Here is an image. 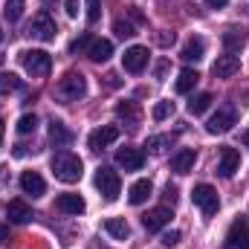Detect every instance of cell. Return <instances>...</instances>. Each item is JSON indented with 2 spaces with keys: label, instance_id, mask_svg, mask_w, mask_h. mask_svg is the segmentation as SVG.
I'll return each mask as SVG.
<instances>
[{
  "label": "cell",
  "instance_id": "6da1fadb",
  "mask_svg": "<svg viewBox=\"0 0 249 249\" xmlns=\"http://www.w3.org/2000/svg\"><path fill=\"white\" fill-rule=\"evenodd\" d=\"M53 174H55V180H61V183H67V186H72V183L81 180V174H84V162H81L75 154H70V151H58V154L53 157Z\"/></svg>",
  "mask_w": 249,
  "mask_h": 249
},
{
  "label": "cell",
  "instance_id": "7a4b0ae2",
  "mask_svg": "<svg viewBox=\"0 0 249 249\" xmlns=\"http://www.w3.org/2000/svg\"><path fill=\"white\" fill-rule=\"evenodd\" d=\"M55 93L61 96L64 102H78V99H84V96H87V78H84L81 72L70 70V72H64L61 78H58Z\"/></svg>",
  "mask_w": 249,
  "mask_h": 249
},
{
  "label": "cell",
  "instance_id": "3957f363",
  "mask_svg": "<svg viewBox=\"0 0 249 249\" xmlns=\"http://www.w3.org/2000/svg\"><path fill=\"white\" fill-rule=\"evenodd\" d=\"M20 64H23V70H26L32 78H44V75H50V70H53V58H50V53H44V50H23V53H20Z\"/></svg>",
  "mask_w": 249,
  "mask_h": 249
},
{
  "label": "cell",
  "instance_id": "277c9868",
  "mask_svg": "<svg viewBox=\"0 0 249 249\" xmlns=\"http://www.w3.org/2000/svg\"><path fill=\"white\" fill-rule=\"evenodd\" d=\"M191 200H194V206L203 212V217H212V214H217V209H220V197H217V191L209 186V183L194 186Z\"/></svg>",
  "mask_w": 249,
  "mask_h": 249
},
{
  "label": "cell",
  "instance_id": "5b68a950",
  "mask_svg": "<svg viewBox=\"0 0 249 249\" xmlns=\"http://www.w3.org/2000/svg\"><path fill=\"white\" fill-rule=\"evenodd\" d=\"M93 183H96V188L102 191V197L110 200V203H113V200L119 197V191H122V180H119V174H116L113 168H107V165H102V168L96 171V180H93Z\"/></svg>",
  "mask_w": 249,
  "mask_h": 249
},
{
  "label": "cell",
  "instance_id": "8992f818",
  "mask_svg": "<svg viewBox=\"0 0 249 249\" xmlns=\"http://www.w3.org/2000/svg\"><path fill=\"white\" fill-rule=\"evenodd\" d=\"M235 124H238V110H235V107H220V110L206 122V130H209L212 136H217V133H229Z\"/></svg>",
  "mask_w": 249,
  "mask_h": 249
},
{
  "label": "cell",
  "instance_id": "52a82bcc",
  "mask_svg": "<svg viewBox=\"0 0 249 249\" xmlns=\"http://www.w3.org/2000/svg\"><path fill=\"white\" fill-rule=\"evenodd\" d=\"M226 249H249V220L244 214L232 220L226 232Z\"/></svg>",
  "mask_w": 249,
  "mask_h": 249
},
{
  "label": "cell",
  "instance_id": "ba28073f",
  "mask_svg": "<svg viewBox=\"0 0 249 249\" xmlns=\"http://www.w3.org/2000/svg\"><path fill=\"white\" fill-rule=\"evenodd\" d=\"M29 35L38 41H55V20L47 12H38L29 23Z\"/></svg>",
  "mask_w": 249,
  "mask_h": 249
},
{
  "label": "cell",
  "instance_id": "9c48e42d",
  "mask_svg": "<svg viewBox=\"0 0 249 249\" xmlns=\"http://www.w3.org/2000/svg\"><path fill=\"white\" fill-rule=\"evenodd\" d=\"M116 139H119V127H116V124H102V127H96V130L90 133L87 145H90L93 151H102V148H110Z\"/></svg>",
  "mask_w": 249,
  "mask_h": 249
},
{
  "label": "cell",
  "instance_id": "30bf717a",
  "mask_svg": "<svg viewBox=\"0 0 249 249\" xmlns=\"http://www.w3.org/2000/svg\"><path fill=\"white\" fill-rule=\"evenodd\" d=\"M122 67H124V72H142L145 67H148V50L145 47H130V50H124V55H122Z\"/></svg>",
  "mask_w": 249,
  "mask_h": 249
},
{
  "label": "cell",
  "instance_id": "8fae6325",
  "mask_svg": "<svg viewBox=\"0 0 249 249\" xmlns=\"http://www.w3.org/2000/svg\"><path fill=\"white\" fill-rule=\"evenodd\" d=\"M238 168H241V154H238L235 148H229V145H226V148H220V162H217V174L229 180V177H235V171H238Z\"/></svg>",
  "mask_w": 249,
  "mask_h": 249
},
{
  "label": "cell",
  "instance_id": "7c38bea8",
  "mask_svg": "<svg viewBox=\"0 0 249 249\" xmlns=\"http://www.w3.org/2000/svg\"><path fill=\"white\" fill-rule=\"evenodd\" d=\"M171 223V209L168 206H157V209H151L145 217H142V226L148 229V232H160V229H165Z\"/></svg>",
  "mask_w": 249,
  "mask_h": 249
},
{
  "label": "cell",
  "instance_id": "4fadbf2b",
  "mask_svg": "<svg viewBox=\"0 0 249 249\" xmlns=\"http://www.w3.org/2000/svg\"><path fill=\"white\" fill-rule=\"evenodd\" d=\"M116 162L122 165L124 171H139L145 165V154L139 148H119L116 151Z\"/></svg>",
  "mask_w": 249,
  "mask_h": 249
},
{
  "label": "cell",
  "instance_id": "5bb4252c",
  "mask_svg": "<svg viewBox=\"0 0 249 249\" xmlns=\"http://www.w3.org/2000/svg\"><path fill=\"white\" fill-rule=\"evenodd\" d=\"M238 70H241V58H238V55H229V53L220 55L217 61L212 64V75H214V78H232Z\"/></svg>",
  "mask_w": 249,
  "mask_h": 249
},
{
  "label": "cell",
  "instance_id": "9a60e30c",
  "mask_svg": "<svg viewBox=\"0 0 249 249\" xmlns=\"http://www.w3.org/2000/svg\"><path fill=\"white\" fill-rule=\"evenodd\" d=\"M55 209H58L61 214H84L87 203H84V197H81V194H58Z\"/></svg>",
  "mask_w": 249,
  "mask_h": 249
},
{
  "label": "cell",
  "instance_id": "2e32d148",
  "mask_svg": "<svg viewBox=\"0 0 249 249\" xmlns=\"http://www.w3.org/2000/svg\"><path fill=\"white\" fill-rule=\"evenodd\" d=\"M20 188H23V194H32V197L47 194V183L38 171H23L20 174Z\"/></svg>",
  "mask_w": 249,
  "mask_h": 249
},
{
  "label": "cell",
  "instance_id": "e0dca14e",
  "mask_svg": "<svg viewBox=\"0 0 249 249\" xmlns=\"http://www.w3.org/2000/svg\"><path fill=\"white\" fill-rule=\"evenodd\" d=\"M6 214H9V220H12V223H29V220L35 217V214H32V206H29V203H23V200H9Z\"/></svg>",
  "mask_w": 249,
  "mask_h": 249
},
{
  "label": "cell",
  "instance_id": "ac0fdd59",
  "mask_svg": "<svg viewBox=\"0 0 249 249\" xmlns=\"http://www.w3.org/2000/svg\"><path fill=\"white\" fill-rule=\"evenodd\" d=\"M194 160H197L194 148H180V151L171 157V171H177V174H188V171L194 168Z\"/></svg>",
  "mask_w": 249,
  "mask_h": 249
},
{
  "label": "cell",
  "instance_id": "d6986e66",
  "mask_svg": "<svg viewBox=\"0 0 249 249\" xmlns=\"http://www.w3.org/2000/svg\"><path fill=\"white\" fill-rule=\"evenodd\" d=\"M72 139H75V136H72V130H70L64 122H58V119H53V122H50V142H53L55 148H67Z\"/></svg>",
  "mask_w": 249,
  "mask_h": 249
},
{
  "label": "cell",
  "instance_id": "ffe728a7",
  "mask_svg": "<svg viewBox=\"0 0 249 249\" xmlns=\"http://www.w3.org/2000/svg\"><path fill=\"white\" fill-rule=\"evenodd\" d=\"M87 55H90V61H96V64L107 61V58L113 55V44H110L107 38H96V41H90V50H87Z\"/></svg>",
  "mask_w": 249,
  "mask_h": 249
},
{
  "label": "cell",
  "instance_id": "44dd1931",
  "mask_svg": "<svg viewBox=\"0 0 249 249\" xmlns=\"http://www.w3.org/2000/svg\"><path fill=\"white\" fill-rule=\"evenodd\" d=\"M151 191H154L151 180H136L133 186L127 188V200H130V206H142V203L151 197Z\"/></svg>",
  "mask_w": 249,
  "mask_h": 249
},
{
  "label": "cell",
  "instance_id": "7402d4cb",
  "mask_svg": "<svg viewBox=\"0 0 249 249\" xmlns=\"http://www.w3.org/2000/svg\"><path fill=\"white\" fill-rule=\"evenodd\" d=\"M197 81H200V72L191 70V67H186V70H180V75H177V81H174V90H177L180 96H183V93H191Z\"/></svg>",
  "mask_w": 249,
  "mask_h": 249
},
{
  "label": "cell",
  "instance_id": "603a6c76",
  "mask_svg": "<svg viewBox=\"0 0 249 249\" xmlns=\"http://www.w3.org/2000/svg\"><path fill=\"white\" fill-rule=\"evenodd\" d=\"M203 55H206V41H203V38H188L180 58H183V61H200Z\"/></svg>",
  "mask_w": 249,
  "mask_h": 249
},
{
  "label": "cell",
  "instance_id": "cb8c5ba5",
  "mask_svg": "<svg viewBox=\"0 0 249 249\" xmlns=\"http://www.w3.org/2000/svg\"><path fill=\"white\" fill-rule=\"evenodd\" d=\"M244 35H241V29H226L223 32V50L229 53V55H235V53H241L244 50Z\"/></svg>",
  "mask_w": 249,
  "mask_h": 249
},
{
  "label": "cell",
  "instance_id": "d4e9b609",
  "mask_svg": "<svg viewBox=\"0 0 249 249\" xmlns=\"http://www.w3.org/2000/svg\"><path fill=\"white\" fill-rule=\"evenodd\" d=\"M105 232H107L110 238H116V241H124V238L130 235V226L124 223L122 217H107V220H105Z\"/></svg>",
  "mask_w": 249,
  "mask_h": 249
},
{
  "label": "cell",
  "instance_id": "484cf974",
  "mask_svg": "<svg viewBox=\"0 0 249 249\" xmlns=\"http://www.w3.org/2000/svg\"><path fill=\"white\" fill-rule=\"evenodd\" d=\"M212 102H214L212 93H197V96L188 102V113H191V116H200V113H206V110L212 107Z\"/></svg>",
  "mask_w": 249,
  "mask_h": 249
},
{
  "label": "cell",
  "instance_id": "4316f807",
  "mask_svg": "<svg viewBox=\"0 0 249 249\" xmlns=\"http://www.w3.org/2000/svg\"><path fill=\"white\" fill-rule=\"evenodd\" d=\"M18 90H23V81H20L15 72H0V96L18 93Z\"/></svg>",
  "mask_w": 249,
  "mask_h": 249
},
{
  "label": "cell",
  "instance_id": "83f0119b",
  "mask_svg": "<svg viewBox=\"0 0 249 249\" xmlns=\"http://www.w3.org/2000/svg\"><path fill=\"white\" fill-rule=\"evenodd\" d=\"M116 116L124 119L127 124H136L139 122V107H136V102H119V105H116Z\"/></svg>",
  "mask_w": 249,
  "mask_h": 249
},
{
  "label": "cell",
  "instance_id": "f1b7e54d",
  "mask_svg": "<svg viewBox=\"0 0 249 249\" xmlns=\"http://www.w3.org/2000/svg\"><path fill=\"white\" fill-rule=\"evenodd\" d=\"M23 9H26V0H6V3H3V15H6L9 20H20Z\"/></svg>",
  "mask_w": 249,
  "mask_h": 249
},
{
  "label": "cell",
  "instance_id": "f546056e",
  "mask_svg": "<svg viewBox=\"0 0 249 249\" xmlns=\"http://www.w3.org/2000/svg\"><path fill=\"white\" fill-rule=\"evenodd\" d=\"M171 113H174V102H168V99L157 102V105H154V110H151V116H154L157 122H165V119H168Z\"/></svg>",
  "mask_w": 249,
  "mask_h": 249
},
{
  "label": "cell",
  "instance_id": "4dcf8cb0",
  "mask_svg": "<svg viewBox=\"0 0 249 249\" xmlns=\"http://www.w3.org/2000/svg\"><path fill=\"white\" fill-rule=\"evenodd\" d=\"M35 127H38V116L35 113H23L18 119V133H32Z\"/></svg>",
  "mask_w": 249,
  "mask_h": 249
},
{
  "label": "cell",
  "instance_id": "1f68e13d",
  "mask_svg": "<svg viewBox=\"0 0 249 249\" xmlns=\"http://www.w3.org/2000/svg\"><path fill=\"white\" fill-rule=\"evenodd\" d=\"M113 32H116L119 38H133V35H136L133 23H130V20H122V18H119V20L113 23Z\"/></svg>",
  "mask_w": 249,
  "mask_h": 249
},
{
  "label": "cell",
  "instance_id": "d6a6232c",
  "mask_svg": "<svg viewBox=\"0 0 249 249\" xmlns=\"http://www.w3.org/2000/svg\"><path fill=\"white\" fill-rule=\"evenodd\" d=\"M102 18V0H87V23H99Z\"/></svg>",
  "mask_w": 249,
  "mask_h": 249
},
{
  "label": "cell",
  "instance_id": "836d02e7",
  "mask_svg": "<svg viewBox=\"0 0 249 249\" xmlns=\"http://www.w3.org/2000/svg\"><path fill=\"white\" fill-rule=\"evenodd\" d=\"M162 145H168V136H151L145 148H151V154H160V151H162Z\"/></svg>",
  "mask_w": 249,
  "mask_h": 249
},
{
  "label": "cell",
  "instance_id": "e575fe53",
  "mask_svg": "<svg viewBox=\"0 0 249 249\" xmlns=\"http://www.w3.org/2000/svg\"><path fill=\"white\" fill-rule=\"evenodd\" d=\"M81 50H90V35H81L78 41H72L70 44V53L75 55V53H81Z\"/></svg>",
  "mask_w": 249,
  "mask_h": 249
},
{
  "label": "cell",
  "instance_id": "d590c367",
  "mask_svg": "<svg viewBox=\"0 0 249 249\" xmlns=\"http://www.w3.org/2000/svg\"><path fill=\"white\" fill-rule=\"evenodd\" d=\"M162 244H165V247H174V244H180V232H177V229L165 232V235H162Z\"/></svg>",
  "mask_w": 249,
  "mask_h": 249
},
{
  "label": "cell",
  "instance_id": "8d00e7d4",
  "mask_svg": "<svg viewBox=\"0 0 249 249\" xmlns=\"http://www.w3.org/2000/svg\"><path fill=\"white\" fill-rule=\"evenodd\" d=\"M157 44H160V47H171V44H174V32H160V35H157Z\"/></svg>",
  "mask_w": 249,
  "mask_h": 249
},
{
  "label": "cell",
  "instance_id": "74e56055",
  "mask_svg": "<svg viewBox=\"0 0 249 249\" xmlns=\"http://www.w3.org/2000/svg\"><path fill=\"white\" fill-rule=\"evenodd\" d=\"M127 15H130V20H133V23H145V15H142L136 6H130V9H127Z\"/></svg>",
  "mask_w": 249,
  "mask_h": 249
},
{
  "label": "cell",
  "instance_id": "f35d334b",
  "mask_svg": "<svg viewBox=\"0 0 249 249\" xmlns=\"http://www.w3.org/2000/svg\"><path fill=\"white\" fill-rule=\"evenodd\" d=\"M64 9H67V15H70V18H75V15H78V0H67V3H64Z\"/></svg>",
  "mask_w": 249,
  "mask_h": 249
},
{
  "label": "cell",
  "instance_id": "ab89813d",
  "mask_svg": "<svg viewBox=\"0 0 249 249\" xmlns=\"http://www.w3.org/2000/svg\"><path fill=\"white\" fill-rule=\"evenodd\" d=\"M165 200H168L171 206L177 203V188H174V186H168V188H165Z\"/></svg>",
  "mask_w": 249,
  "mask_h": 249
},
{
  "label": "cell",
  "instance_id": "60d3db41",
  "mask_svg": "<svg viewBox=\"0 0 249 249\" xmlns=\"http://www.w3.org/2000/svg\"><path fill=\"white\" fill-rule=\"evenodd\" d=\"M226 3H229V0H206V6H209V9H223Z\"/></svg>",
  "mask_w": 249,
  "mask_h": 249
},
{
  "label": "cell",
  "instance_id": "b9f144b4",
  "mask_svg": "<svg viewBox=\"0 0 249 249\" xmlns=\"http://www.w3.org/2000/svg\"><path fill=\"white\" fill-rule=\"evenodd\" d=\"M165 67H168V61H160V64H157V70H154V72H157V78H162V75H165Z\"/></svg>",
  "mask_w": 249,
  "mask_h": 249
},
{
  "label": "cell",
  "instance_id": "7bdbcfd3",
  "mask_svg": "<svg viewBox=\"0 0 249 249\" xmlns=\"http://www.w3.org/2000/svg\"><path fill=\"white\" fill-rule=\"evenodd\" d=\"M0 244H9V226H0Z\"/></svg>",
  "mask_w": 249,
  "mask_h": 249
},
{
  "label": "cell",
  "instance_id": "ee69618b",
  "mask_svg": "<svg viewBox=\"0 0 249 249\" xmlns=\"http://www.w3.org/2000/svg\"><path fill=\"white\" fill-rule=\"evenodd\" d=\"M15 157H26V145H15Z\"/></svg>",
  "mask_w": 249,
  "mask_h": 249
},
{
  "label": "cell",
  "instance_id": "f6af8a7d",
  "mask_svg": "<svg viewBox=\"0 0 249 249\" xmlns=\"http://www.w3.org/2000/svg\"><path fill=\"white\" fill-rule=\"evenodd\" d=\"M3 130H6V122L0 119V145H3Z\"/></svg>",
  "mask_w": 249,
  "mask_h": 249
},
{
  "label": "cell",
  "instance_id": "bcb514c9",
  "mask_svg": "<svg viewBox=\"0 0 249 249\" xmlns=\"http://www.w3.org/2000/svg\"><path fill=\"white\" fill-rule=\"evenodd\" d=\"M244 145H247V148H249V130H247V133H244Z\"/></svg>",
  "mask_w": 249,
  "mask_h": 249
},
{
  "label": "cell",
  "instance_id": "7dc6e473",
  "mask_svg": "<svg viewBox=\"0 0 249 249\" xmlns=\"http://www.w3.org/2000/svg\"><path fill=\"white\" fill-rule=\"evenodd\" d=\"M41 3H53V0H41Z\"/></svg>",
  "mask_w": 249,
  "mask_h": 249
},
{
  "label": "cell",
  "instance_id": "c3c4849f",
  "mask_svg": "<svg viewBox=\"0 0 249 249\" xmlns=\"http://www.w3.org/2000/svg\"><path fill=\"white\" fill-rule=\"evenodd\" d=\"M0 41H3V32H0Z\"/></svg>",
  "mask_w": 249,
  "mask_h": 249
}]
</instances>
